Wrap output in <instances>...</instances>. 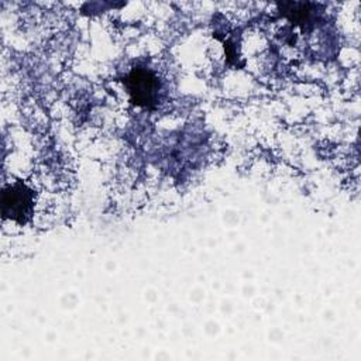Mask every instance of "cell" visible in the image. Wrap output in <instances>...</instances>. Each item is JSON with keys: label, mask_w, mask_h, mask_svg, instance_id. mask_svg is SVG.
<instances>
[{"label": "cell", "mask_w": 361, "mask_h": 361, "mask_svg": "<svg viewBox=\"0 0 361 361\" xmlns=\"http://www.w3.org/2000/svg\"><path fill=\"white\" fill-rule=\"evenodd\" d=\"M124 85L130 93V100L135 106L152 107L158 97V78L145 68H133L124 78Z\"/></svg>", "instance_id": "obj_1"}, {"label": "cell", "mask_w": 361, "mask_h": 361, "mask_svg": "<svg viewBox=\"0 0 361 361\" xmlns=\"http://www.w3.org/2000/svg\"><path fill=\"white\" fill-rule=\"evenodd\" d=\"M32 203V190L24 183H14L3 190L1 210L6 219L24 224L31 216Z\"/></svg>", "instance_id": "obj_2"}]
</instances>
